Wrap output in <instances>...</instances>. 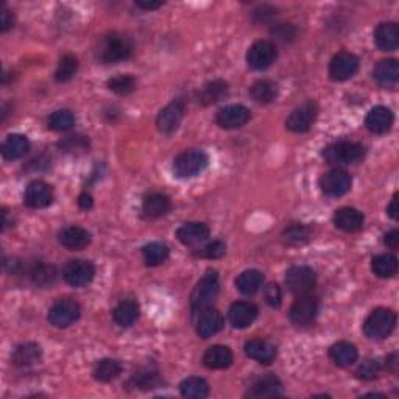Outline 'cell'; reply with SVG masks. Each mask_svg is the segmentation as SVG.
Returning <instances> with one entry per match:
<instances>
[{
    "label": "cell",
    "mask_w": 399,
    "mask_h": 399,
    "mask_svg": "<svg viewBox=\"0 0 399 399\" xmlns=\"http://www.w3.org/2000/svg\"><path fill=\"white\" fill-rule=\"evenodd\" d=\"M134 43L128 34L113 32L105 34L97 47V58L103 64H117L131 58Z\"/></svg>",
    "instance_id": "1"
},
{
    "label": "cell",
    "mask_w": 399,
    "mask_h": 399,
    "mask_svg": "<svg viewBox=\"0 0 399 399\" xmlns=\"http://www.w3.org/2000/svg\"><path fill=\"white\" fill-rule=\"evenodd\" d=\"M220 292L219 274L215 270H208L206 274L198 281L191 293V308L195 314L211 308Z\"/></svg>",
    "instance_id": "2"
},
{
    "label": "cell",
    "mask_w": 399,
    "mask_h": 399,
    "mask_svg": "<svg viewBox=\"0 0 399 399\" xmlns=\"http://www.w3.org/2000/svg\"><path fill=\"white\" fill-rule=\"evenodd\" d=\"M396 327V314L390 309L378 308L367 316L363 323V334L369 340H384Z\"/></svg>",
    "instance_id": "3"
},
{
    "label": "cell",
    "mask_w": 399,
    "mask_h": 399,
    "mask_svg": "<svg viewBox=\"0 0 399 399\" xmlns=\"http://www.w3.org/2000/svg\"><path fill=\"white\" fill-rule=\"evenodd\" d=\"M209 164V158L202 150H187L173 161V173L177 178L187 180L203 173Z\"/></svg>",
    "instance_id": "4"
},
{
    "label": "cell",
    "mask_w": 399,
    "mask_h": 399,
    "mask_svg": "<svg viewBox=\"0 0 399 399\" xmlns=\"http://www.w3.org/2000/svg\"><path fill=\"white\" fill-rule=\"evenodd\" d=\"M321 155L331 164L349 166V164H356L362 160L363 155H365V149L360 144L353 142V140H338V142L327 145Z\"/></svg>",
    "instance_id": "5"
},
{
    "label": "cell",
    "mask_w": 399,
    "mask_h": 399,
    "mask_svg": "<svg viewBox=\"0 0 399 399\" xmlns=\"http://www.w3.org/2000/svg\"><path fill=\"white\" fill-rule=\"evenodd\" d=\"M285 285L295 296L310 295L316 287V273L308 266L290 267L285 273Z\"/></svg>",
    "instance_id": "6"
},
{
    "label": "cell",
    "mask_w": 399,
    "mask_h": 399,
    "mask_svg": "<svg viewBox=\"0 0 399 399\" xmlns=\"http://www.w3.org/2000/svg\"><path fill=\"white\" fill-rule=\"evenodd\" d=\"M80 315H81L80 304L75 301V299L63 298L58 299L54 306L49 309L47 320H49L52 326L63 330V327L74 325V323L80 319Z\"/></svg>",
    "instance_id": "7"
},
{
    "label": "cell",
    "mask_w": 399,
    "mask_h": 399,
    "mask_svg": "<svg viewBox=\"0 0 399 399\" xmlns=\"http://www.w3.org/2000/svg\"><path fill=\"white\" fill-rule=\"evenodd\" d=\"M353 184V178L348 172L342 169H332L330 172L323 173L319 180V186L321 192L327 197H343L348 193Z\"/></svg>",
    "instance_id": "8"
},
{
    "label": "cell",
    "mask_w": 399,
    "mask_h": 399,
    "mask_svg": "<svg viewBox=\"0 0 399 399\" xmlns=\"http://www.w3.org/2000/svg\"><path fill=\"white\" fill-rule=\"evenodd\" d=\"M319 116V107L314 100H308L292 111L285 120V128L292 133H306Z\"/></svg>",
    "instance_id": "9"
},
{
    "label": "cell",
    "mask_w": 399,
    "mask_h": 399,
    "mask_svg": "<svg viewBox=\"0 0 399 399\" xmlns=\"http://www.w3.org/2000/svg\"><path fill=\"white\" fill-rule=\"evenodd\" d=\"M277 45L270 41H256L246 52V64L253 70H266L277 61Z\"/></svg>",
    "instance_id": "10"
},
{
    "label": "cell",
    "mask_w": 399,
    "mask_h": 399,
    "mask_svg": "<svg viewBox=\"0 0 399 399\" xmlns=\"http://www.w3.org/2000/svg\"><path fill=\"white\" fill-rule=\"evenodd\" d=\"M96 277L94 263L85 259L69 261L63 268V279L72 287H85Z\"/></svg>",
    "instance_id": "11"
},
{
    "label": "cell",
    "mask_w": 399,
    "mask_h": 399,
    "mask_svg": "<svg viewBox=\"0 0 399 399\" xmlns=\"http://www.w3.org/2000/svg\"><path fill=\"white\" fill-rule=\"evenodd\" d=\"M186 113V103L183 98H177L170 102L166 108L160 111L156 117V128L162 134H172L178 130L181 120Z\"/></svg>",
    "instance_id": "12"
},
{
    "label": "cell",
    "mask_w": 399,
    "mask_h": 399,
    "mask_svg": "<svg viewBox=\"0 0 399 399\" xmlns=\"http://www.w3.org/2000/svg\"><path fill=\"white\" fill-rule=\"evenodd\" d=\"M316 315H319V301L310 295L298 296L289 314L292 325L296 327L310 326L315 321Z\"/></svg>",
    "instance_id": "13"
},
{
    "label": "cell",
    "mask_w": 399,
    "mask_h": 399,
    "mask_svg": "<svg viewBox=\"0 0 399 399\" xmlns=\"http://www.w3.org/2000/svg\"><path fill=\"white\" fill-rule=\"evenodd\" d=\"M251 119V111L244 105H228L215 116V122L225 130H237L245 127Z\"/></svg>",
    "instance_id": "14"
},
{
    "label": "cell",
    "mask_w": 399,
    "mask_h": 399,
    "mask_svg": "<svg viewBox=\"0 0 399 399\" xmlns=\"http://www.w3.org/2000/svg\"><path fill=\"white\" fill-rule=\"evenodd\" d=\"M357 70H359V58L349 52H340L330 64V75L336 81L349 80L357 74Z\"/></svg>",
    "instance_id": "15"
},
{
    "label": "cell",
    "mask_w": 399,
    "mask_h": 399,
    "mask_svg": "<svg viewBox=\"0 0 399 399\" xmlns=\"http://www.w3.org/2000/svg\"><path fill=\"white\" fill-rule=\"evenodd\" d=\"M23 202L32 209H44L54 202V191L44 181H32L23 193Z\"/></svg>",
    "instance_id": "16"
},
{
    "label": "cell",
    "mask_w": 399,
    "mask_h": 399,
    "mask_svg": "<svg viewBox=\"0 0 399 399\" xmlns=\"http://www.w3.org/2000/svg\"><path fill=\"white\" fill-rule=\"evenodd\" d=\"M246 396L255 399L283 396V384H281L279 378L274 376V374H263V376H259L251 384Z\"/></svg>",
    "instance_id": "17"
},
{
    "label": "cell",
    "mask_w": 399,
    "mask_h": 399,
    "mask_svg": "<svg viewBox=\"0 0 399 399\" xmlns=\"http://www.w3.org/2000/svg\"><path fill=\"white\" fill-rule=\"evenodd\" d=\"M257 312L259 310L253 303L237 301L231 304L230 310H228V319H230L234 330H245V327L253 325V321L257 319Z\"/></svg>",
    "instance_id": "18"
},
{
    "label": "cell",
    "mask_w": 399,
    "mask_h": 399,
    "mask_svg": "<svg viewBox=\"0 0 399 399\" xmlns=\"http://www.w3.org/2000/svg\"><path fill=\"white\" fill-rule=\"evenodd\" d=\"M245 354L263 365H270L277 359V346L262 338H253L245 343Z\"/></svg>",
    "instance_id": "19"
},
{
    "label": "cell",
    "mask_w": 399,
    "mask_h": 399,
    "mask_svg": "<svg viewBox=\"0 0 399 399\" xmlns=\"http://www.w3.org/2000/svg\"><path fill=\"white\" fill-rule=\"evenodd\" d=\"M393 122H395V116H393L391 109L387 107H374L369 109V113L365 117V125L374 134H385L391 130Z\"/></svg>",
    "instance_id": "20"
},
{
    "label": "cell",
    "mask_w": 399,
    "mask_h": 399,
    "mask_svg": "<svg viewBox=\"0 0 399 399\" xmlns=\"http://www.w3.org/2000/svg\"><path fill=\"white\" fill-rule=\"evenodd\" d=\"M223 326H225V320H223L222 314L215 309H206L200 312L197 321V334L202 338H209L219 334Z\"/></svg>",
    "instance_id": "21"
},
{
    "label": "cell",
    "mask_w": 399,
    "mask_h": 399,
    "mask_svg": "<svg viewBox=\"0 0 399 399\" xmlns=\"http://www.w3.org/2000/svg\"><path fill=\"white\" fill-rule=\"evenodd\" d=\"M177 237L186 246H195L203 244L209 237V228L206 223L191 222L178 228Z\"/></svg>",
    "instance_id": "22"
},
{
    "label": "cell",
    "mask_w": 399,
    "mask_h": 399,
    "mask_svg": "<svg viewBox=\"0 0 399 399\" xmlns=\"http://www.w3.org/2000/svg\"><path fill=\"white\" fill-rule=\"evenodd\" d=\"M374 43L382 52H393L399 45V27L395 22L379 23L374 30Z\"/></svg>",
    "instance_id": "23"
},
{
    "label": "cell",
    "mask_w": 399,
    "mask_h": 399,
    "mask_svg": "<svg viewBox=\"0 0 399 399\" xmlns=\"http://www.w3.org/2000/svg\"><path fill=\"white\" fill-rule=\"evenodd\" d=\"M58 240H60V244L64 248L78 251L86 248V246L91 244V234L87 233L85 228L74 225L64 228L60 233V236H58Z\"/></svg>",
    "instance_id": "24"
},
{
    "label": "cell",
    "mask_w": 399,
    "mask_h": 399,
    "mask_svg": "<svg viewBox=\"0 0 399 399\" xmlns=\"http://www.w3.org/2000/svg\"><path fill=\"white\" fill-rule=\"evenodd\" d=\"M363 214L354 208H342L334 214V225L345 233H357L363 228Z\"/></svg>",
    "instance_id": "25"
},
{
    "label": "cell",
    "mask_w": 399,
    "mask_h": 399,
    "mask_svg": "<svg viewBox=\"0 0 399 399\" xmlns=\"http://www.w3.org/2000/svg\"><path fill=\"white\" fill-rule=\"evenodd\" d=\"M234 362L233 351L228 346L214 345L206 349L203 356V365L209 369H225Z\"/></svg>",
    "instance_id": "26"
},
{
    "label": "cell",
    "mask_w": 399,
    "mask_h": 399,
    "mask_svg": "<svg viewBox=\"0 0 399 399\" xmlns=\"http://www.w3.org/2000/svg\"><path fill=\"white\" fill-rule=\"evenodd\" d=\"M170 208H172V202H170L166 193L151 192L142 200V213L147 217H151V219L166 215Z\"/></svg>",
    "instance_id": "27"
},
{
    "label": "cell",
    "mask_w": 399,
    "mask_h": 399,
    "mask_svg": "<svg viewBox=\"0 0 399 399\" xmlns=\"http://www.w3.org/2000/svg\"><path fill=\"white\" fill-rule=\"evenodd\" d=\"M30 150V140L23 134H10L2 144V156L8 161L21 160Z\"/></svg>",
    "instance_id": "28"
},
{
    "label": "cell",
    "mask_w": 399,
    "mask_h": 399,
    "mask_svg": "<svg viewBox=\"0 0 399 399\" xmlns=\"http://www.w3.org/2000/svg\"><path fill=\"white\" fill-rule=\"evenodd\" d=\"M373 78L380 86L390 87L395 86L399 80V63L396 60H382L379 61L373 70Z\"/></svg>",
    "instance_id": "29"
},
{
    "label": "cell",
    "mask_w": 399,
    "mask_h": 399,
    "mask_svg": "<svg viewBox=\"0 0 399 399\" xmlns=\"http://www.w3.org/2000/svg\"><path fill=\"white\" fill-rule=\"evenodd\" d=\"M113 319L120 327H130L139 319V304L133 299H123L113 310Z\"/></svg>",
    "instance_id": "30"
},
{
    "label": "cell",
    "mask_w": 399,
    "mask_h": 399,
    "mask_svg": "<svg viewBox=\"0 0 399 399\" xmlns=\"http://www.w3.org/2000/svg\"><path fill=\"white\" fill-rule=\"evenodd\" d=\"M228 96V83L223 80H214L209 81V83L204 85L198 92V102L203 105V107H209V105H214L217 102H220Z\"/></svg>",
    "instance_id": "31"
},
{
    "label": "cell",
    "mask_w": 399,
    "mask_h": 399,
    "mask_svg": "<svg viewBox=\"0 0 399 399\" xmlns=\"http://www.w3.org/2000/svg\"><path fill=\"white\" fill-rule=\"evenodd\" d=\"M263 284V274L259 270H245L237 277L236 279V287L237 290L242 293V295L251 296L261 290V287Z\"/></svg>",
    "instance_id": "32"
},
{
    "label": "cell",
    "mask_w": 399,
    "mask_h": 399,
    "mask_svg": "<svg viewBox=\"0 0 399 399\" xmlns=\"http://www.w3.org/2000/svg\"><path fill=\"white\" fill-rule=\"evenodd\" d=\"M41 354H43L41 346L36 343L28 342V343H22L17 346L13 356H11V360H13L14 365L25 368V367H32L36 362H39Z\"/></svg>",
    "instance_id": "33"
},
{
    "label": "cell",
    "mask_w": 399,
    "mask_h": 399,
    "mask_svg": "<svg viewBox=\"0 0 399 399\" xmlns=\"http://www.w3.org/2000/svg\"><path fill=\"white\" fill-rule=\"evenodd\" d=\"M330 357L337 367H349L357 360L359 353H357V348L353 343L338 342L330 348Z\"/></svg>",
    "instance_id": "34"
},
{
    "label": "cell",
    "mask_w": 399,
    "mask_h": 399,
    "mask_svg": "<svg viewBox=\"0 0 399 399\" xmlns=\"http://www.w3.org/2000/svg\"><path fill=\"white\" fill-rule=\"evenodd\" d=\"M279 92L278 85L272 80H257L253 86L250 87V96L256 103L268 105L277 100Z\"/></svg>",
    "instance_id": "35"
},
{
    "label": "cell",
    "mask_w": 399,
    "mask_h": 399,
    "mask_svg": "<svg viewBox=\"0 0 399 399\" xmlns=\"http://www.w3.org/2000/svg\"><path fill=\"white\" fill-rule=\"evenodd\" d=\"M371 270L378 278L389 279L393 278L398 273V259L395 255L384 253L373 257Z\"/></svg>",
    "instance_id": "36"
},
{
    "label": "cell",
    "mask_w": 399,
    "mask_h": 399,
    "mask_svg": "<svg viewBox=\"0 0 399 399\" xmlns=\"http://www.w3.org/2000/svg\"><path fill=\"white\" fill-rule=\"evenodd\" d=\"M180 391L187 399H203L209 395V385L203 378L191 376L180 384Z\"/></svg>",
    "instance_id": "37"
},
{
    "label": "cell",
    "mask_w": 399,
    "mask_h": 399,
    "mask_svg": "<svg viewBox=\"0 0 399 399\" xmlns=\"http://www.w3.org/2000/svg\"><path fill=\"white\" fill-rule=\"evenodd\" d=\"M170 250L166 244L162 242H150L142 248L144 261L149 267H158L169 259Z\"/></svg>",
    "instance_id": "38"
},
{
    "label": "cell",
    "mask_w": 399,
    "mask_h": 399,
    "mask_svg": "<svg viewBox=\"0 0 399 399\" xmlns=\"http://www.w3.org/2000/svg\"><path fill=\"white\" fill-rule=\"evenodd\" d=\"M122 373V365L116 359H102L94 368V378L98 382H111Z\"/></svg>",
    "instance_id": "39"
},
{
    "label": "cell",
    "mask_w": 399,
    "mask_h": 399,
    "mask_svg": "<svg viewBox=\"0 0 399 399\" xmlns=\"http://www.w3.org/2000/svg\"><path fill=\"white\" fill-rule=\"evenodd\" d=\"M56 277H58L56 268L54 266H49V263H44V262L36 263V266H34L30 272L32 281L39 287L54 285L55 281H56Z\"/></svg>",
    "instance_id": "40"
},
{
    "label": "cell",
    "mask_w": 399,
    "mask_h": 399,
    "mask_svg": "<svg viewBox=\"0 0 399 399\" xmlns=\"http://www.w3.org/2000/svg\"><path fill=\"white\" fill-rule=\"evenodd\" d=\"M47 125H49V130H52V131L63 133V131L72 130L74 125H75L74 113L69 109H58L49 117Z\"/></svg>",
    "instance_id": "41"
},
{
    "label": "cell",
    "mask_w": 399,
    "mask_h": 399,
    "mask_svg": "<svg viewBox=\"0 0 399 399\" xmlns=\"http://www.w3.org/2000/svg\"><path fill=\"white\" fill-rule=\"evenodd\" d=\"M284 242L290 245H303L306 244L312 237V230L308 225L303 223H293L289 228H285L283 233Z\"/></svg>",
    "instance_id": "42"
},
{
    "label": "cell",
    "mask_w": 399,
    "mask_h": 399,
    "mask_svg": "<svg viewBox=\"0 0 399 399\" xmlns=\"http://www.w3.org/2000/svg\"><path fill=\"white\" fill-rule=\"evenodd\" d=\"M161 379H160V373L156 371L153 368H142L134 374L131 378L130 384L136 389L140 390H149V389H155V387L160 385Z\"/></svg>",
    "instance_id": "43"
},
{
    "label": "cell",
    "mask_w": 399,
    "mask_h": 399,
    "mask_svg": "<svg viewBox=\"0 0 399 399\" xmlns=\"http://www.w3.org/2000/svg\"><path fill=\"white\" fill-rule=\"evenodd\" d=\"M107 86L111 92L123 97V96H130L131 92H134L138 83H136V78L131 77V75L120 74V75H116V77L113 78H109Z\"/></svg>",
    "instance_id": "44"
},
{
    "label": "cell",
    "mask_w": 399,
    "mask_h": 399,
    "mask_svg": "<svg viewBox=\"0 0 399 399\" xmlns=\"http://www.w3.org/2000/svg\"><path fill=\"white\" fill-rule=\"evenodd\" d=\"M78 70V60L74 55H64L55 70V80L58 83H66L72 80Z\"/></svg>",
    "instance_id": "45"
},
{
    "label": "cell",
    "mask_w": 399,
    "mask_h": 399,
    "mask_svg": "<svg viewBox=\"0 0 399 399\" xmlns=\"http://www.w3.org/2000/svg\"><path fill=\"white\" fill-rule=\"evenodd\" d=\"M58 147L66 153H78V151H86L89 149V139L86 136H69L60 140Z\"/></svg>",
    "instance_id": "46"
},
{
    "label": "cell",
    "mask_w": 399,
    "mask_h": 399,
    "mask_svg": "<svg viewBox=\"0 0 399 399\" xmlns=\"http://www.w3.org/2000/svg\"><path fill=\"white\" fill-rule=\"evenodd\" d=\"M270 34L277 41H279V43H292L296 38V28L292 23H274L272 30H270Z\"/></svg>",
    "instance_id": "47"
},
{
    "label": "cell",
    "mask_w": 399,
    "mask_h": 399,
    "mask_svg": "<svg viewBox=\"0 0 399 399\" xmlns=\"http://www.w3.org/2000/svg\"><path fill=\"white\" fill-rule=\"evenodd\" d=\"M380 373V363L374 359L363 360L356 369V374L359 379L363 380H373L379 376Z\"/></svg>",
    "instance_id": "48"
},
{
    "label": "cell",
    "mask_w": 399,
    "mask_h": 399,
    "mask_svg": "<svg viewBox=\"0 0 399 399\" xmlns=\"http://www.w3.org/2000/svg\"><path fill=\"white\" fill-rule=\"evenodd\" d=\"M225 253L226 245L222 240H213V242H209L206 246H203L198 251V255L202 257H206V259H220V257L225 256Z\"/></svg>",
    "instance_id": "49"
},
{
    "label": "cell",
    "mask_w": 399,
    "mask_h": 399,
    "mask_svg": "<svg viewBox=\"0 0 399 399\" xmlns=\"http://www.w3.org/2000/svg\"><path fill=\"white\" fill-rule=\"evenodd\" d=\"M263 298H266V303L272 308H279L281 306V289L278 284H268L263 287Z\"/></svg>",
    "instance_id": "50"
},
{
    "label": "cell",
    "mask_w": 399,
    "mask_h": 399,
    "mask_svg": "<svg viewBox=\"0 0 399 399\" xmlns=\"http://www.w3.org/2000/svg\"><path fill=\"white\" fill-rule=\"evenodd\" d=\"M251 14H253V19L256 22H268L277 13H274V8L268 7V5H262V7H257Z\"/></svg>",
    "instance_id": "51"
},
{
    "label": "cell",
    "mask_w": 399,
    "mask_h": 399,
    "mask_svg": "<svg viewBox=\"0 0 399 399\" xmlns=\"http://www.w3.org/2000/svg\"><path fill=\"white\" fill-rule=\"evenodd\" d=\"M13 25H14V14L11 13L10 10L3 8V11H2V22H0V30L5 33V32H8Z\"/></svg>",
    "instance_id": "52"
},
{
    "label": "cell",
    "mask_w": 399,
    "mask_h": 399,
    "mask_svg": "<svg viewBox=\"0 0 399 399\" xmlns=\"http://www.w3.org/2000/svg\"><path fill=\"white\" fill-rule=\"evenodd\" d=\"M384 244L391 250H396L399 246V231L391 230L384 236Z\"/></svg>",
    "instance_id": "53"
},
{
    "label": "cell",
    "mask_w": 399,
    "mask_h": 399,
    "mask_svg": "<svg viewBox=\"0 0 399 399\" xmlns=\"http://www.w3.org/2000/svg\"><path fill=\"white\" fill-rule=\"evenodd\" d=\"M92 204H94V200H92V195L91 193H87V192H83L81 195L78 197V206L81 209H91L92 208Z\"/></svg>",
    "instance_id": "54"
},
{
    "label": "cell",
    "mask_w": 399,
    "mask_h": 399,
    "mask_svg": "<svg viewBox=\"0 0 399 399\" xmlns=\"http://www.w3.org/2000/svg\"><path fill=\"white\" fill-rule=\"evenodd\" d=\"M398 198H399V195L398 193H395V197L391 198V202H390V204H389V208H387V213H389V215L391 217L393 220H398Z\"/></svg>",
    "instance_id": "55"
},
{
    "label": "cell",
    "mask_w": 399,
    "mask_h": 399,
    "mask_svg": "<svg viewBox=\"0 0 399 399\" xmlns=\"http://www.w3.org/2000/svg\"><path fill=\"white\" fill-rule=\"evenodd\" d=\"M136 7L140 10H145V11H151V10H158L160 7H162V2H144V0H139L136 2Z\"/></svg>",
    "instance_id": "56"
},
{
    "label": "cell",
    "mask_w": 399,
    "mask_h": 399,
    "mask_svg": "<svg viewBox=\"0 0 399 399\" xmlns=\"http://www.w3.org/2000/svg\"><path fill=\"white\" fill-rule=\"evenodd\" d=\"M387 365L390 367L393 373H396V367H398V354L396 353H393L387 357Z\"/></svg>",
    "instance_id": "57"
}]
</instances>
